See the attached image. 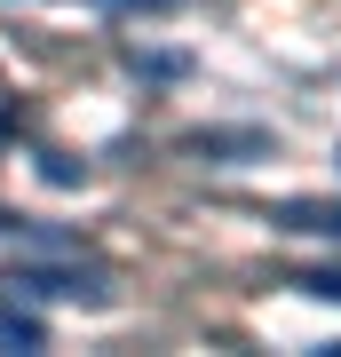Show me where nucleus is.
<instances>
[{
    "label": "nucleus",
    "mask_w": 341,
    "mask_h": 357,
    "mask_svg": "<svg viewBox=\"0 0 341 357\" xmlns=\"http://www.w3.org/2000/svg\"><path fill=\"white\" fill-rule=\"evenodd\" d=\"M135 72H151V79H183V72H190V56H167V48H135Z\"/></svg>",
    "instance_id": "39448f33"
},
{
    "label": "nucleus",
    "mask_w": 341,
    "mask_h": 357,
    "mask_svg": "<svg viewBox=\"0 0 341 357\" xmlns=\"http://www.w3.org/2000/svg\"><path fill=\"white\" fill-rule=\"evenodd\" d=\"M8 286H16V294H48V302H88V310L112 302V286H103L96 270H40V262H24Z\"/></svg>",
    "instance_id": "f257e3e1"
},
{
    "label": "nucleus",
    "mask_w": 341,
    "mask_h": 357,
    "mask_svg": "<svg viewBox=\"0 0 341 357\" xmlns=\"http://www.w3.org/2000/svg\"><path fill=\"white\" fill-rule=\"evenodd\" d=\"M278 230H317V238H341V206H310V199H294V206H278Z\"/></svg>",
    "instance_id": "7ed1b4c3"
},
{
    "label": "nucleus",
    "mask_w": 341,
    "mask_h": 357,
    "mask_svg": "<svg viewBox=\"0 0 341 357\" xmlns=\"http://www.w3.org/2000/svg\"><path fill=\"white\" fill-rule=\"evenodd\" d=\"M0 349H48V326H40L32 310L0 302Z\"/></svg>",
    "instance_id": "f03ea898"
},
{
    "label": "nucleus",
    "mask_w": 341,
    "mask_h": 357,
    "mask_svg": "<svg viewBox=\"0 0 341 357\" xmlns=\"http://www.w3.org/2000/svg\"><path fill=\"white\" fill-rule=\"evenodd\" d=\"M302 294H317V302H341V270H310V278H294Z\"/></svg>",
    "instance_id": "423d86ee"
},
{
    "label": "nucleus",
    "mask_w": 341,
    "mask_h": 357,
    "mask_svg": "<svg viewBox=\"0 0 341 357\" xmlns=\"http://www.w3.org/2000/svg\"><path fill=\"white\" fill-rule=\"evenodd\" d=\"M199 151L230 167V151H270V135H199Z\"/></svg>",
    "instance_id": "20e7f679"
},
{
    "label": "nucleus",
    "mask_w": 341,
    "mask_h": 357,
    "mask_svg": "<svg viewBox=\"0 0 341 357\" xmlns=\"http://www.w3.org/2000/svg\"><path fill=\"white\" fill-rule=\"evenodd\" d=\"M0 230H8V222H0Z\"/></svg>",
    "instance_id": "0eeeda50"
}]
</instances>
